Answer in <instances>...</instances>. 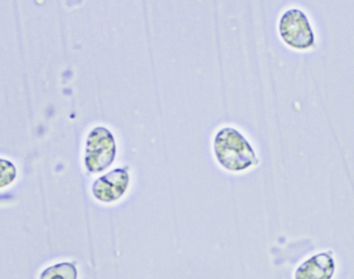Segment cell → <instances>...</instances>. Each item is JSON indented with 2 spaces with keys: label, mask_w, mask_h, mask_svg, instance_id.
Wrapping results in <instances>:
<instances>
[{
  "label": "cell",
  "mask_w": 354,
  "mask_h": 279,
  "mask_svg": "<svg viewBox=\"0 0 354 279\" xmlns=\"http://www.w3.org/2000/svg\"><path fill=\"white\" fill-rule=\"evenodd\" d=\"M214 151L220 165L229 172H243L259 163L249 141L234 128L226 127L216 133Z\"/></svg>",
  "instance_id": "1"
},
{
  "label": "cell",
  "mask_w": 354,
  "mask_h": 279,
  "mask_svg": "<svg viewBox=\"0 0 354 279\" xmlns=\"http://www.w3.org/2000/svg\"><path fill=\"white\" fill-rule=\"evenodd\" d=\"M279 33L292 49L309 50L315 46L316 37L307 15L299 8H290L281 16Z\"/></svg>",
  "instance_id": "2"
},
{
  "label": "cell",
  "mask_w": 354,
  "mask_h": 279,
  "mask_svg": "<svg viewBox=\"0 0 354 279\" xmlns=\"http://www.w3.org/2000/svg\"><path fill=\"white\" fill-rule=\"evenodd\" d=\"M116 145L113 134L105 127H97L89 132L85 147L84 163L91 174L107 170L115 159Z\"/></svg>",
  "instance_id": "3"
},
{
  "label": "cell",
  "mask_w": 354,
  "mask_h": 279,
  "mask_svg": "<svg viewBox=\"0 0 354 279\" xmlns=\"http://www.w3.org/2000/svg\"><path fill=\"white\" fill-rule=\"evenodd\" d=\"M130 185V174L124 168H115L95 181L93 197L102 203H113L124 197Z\"/></svg>",
  "instance_id": "4"
},
{
  "label": "cell",
  "mask_w": 354,
  "mask_h": 279,
  "mask_svg": "<svg viewBox=\"0 0 354 279\" xmlns=\"http://www.w3.org/2000/svg\"><path fill=\"white\" fill-rule=\"evenodd\" d=\"M336 263L330 253H319L295 270V279H333Z\"/></svg>",
  "instance_id": "5"
},
{
  "label": "cell",
  "mask_w": 354,
  "mask_h": 279,
  "mask_svg": "<svg viewBox=\"0 0 354 279\" xmlns=\"http://www.w3.org/2000/svg\"><path fill=\"white\" fill-rule=\"evenodd\" d=\"M78 271H77L75 263L64 262V263L56 264L51 267L46 268L39 279H77Z\"/></svg>",
  "instance_id": "6"
},
{
  "label": "cell",
  "mask_w": 354,
  "mask_h": 279,
  "mask_svg": "<svg viewBox=\"0 0 354 279\" xmlns=\"http://www.w3.org/2000/svg\"><path fill=\"white\" fill-rule=\"evenodd\" d=\"M16 178V166L8 160L0 159V189L10 186Z\"/></svg>",
  "instance_id": "7"
}]
</instances>
